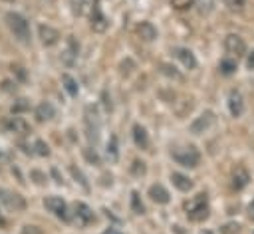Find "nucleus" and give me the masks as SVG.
Wrapping results in <instances>:
<instances>
[{
  "mask_svg": "<svg viewBox=\"0 0 254 234\" xmlns=\"http://www.w3.org/2000/svg\"><path fill=\"white\" fill-rule=\"evenodd\" d=\"M6 22H8V28L12 30V34H14L20 42H24V44L30 42V26H28V22H26V18H24L22 14H18V12H8V14H6Z\"/></svg>",
  "mask_w": 254,
  "mask_h": 234,
  "instance_id": "obj_1",
  "label": "nucleus"
},
{
  "mask_svg": "<svg viewBox=\"0 0 254 234\" xmlns=\"http://www.w3.org/2000/svg\"><path fill=\"white\" fill-rule=\"evenodd\" d=\"M185 210H187V216L194 222H200L208 216V200H206V194H196L192 200H189L185 204Z\"/></svg>",
  "mask_w": 254,
  "mask_h": 234,
  "instance_id": "obj_2",
  "label": "nucleus"
},
{
  "mask_svg": "<svg viewBox=\"0 0 254 234\" xmlns=\"http://www.w3.org/2000/svg\"><path fill=\"white\" fill-rule=\"evenodd\" d=\"M173 159L179 165H183V167H196L198 161H200V155H198V151L194 147H185V149L175 151L173 153Z\"/></svg>",
  "mask_w": 254,
  "mask_h": 234,
  "instance_id": "obj_3",
  "label": "nucleus"
},
{
  "mask_svg": "<svg viewBox=\"0 0 254 234\" xmlns=\"http://www.w3.org/2000/svg\"><path fill=\"white\" fill-rule=\"evenodd\" d=\"M44 206H46L50 212H54L58 218H62V220H67V218H69V214H67V204H65L60 196H48V198L44 200Z\"/></svg>",
  "mask_w": 254,
  "mask_h": 234,
  "instance_id": "obj_4",
  "label": "nucleus"
},
{
  "mask_svg": "<svg viewBox=\"0 0 254 234\" xmlns=\"http://www.w3.org/2000/svg\"><path fill=\"white\" fill-rule=\"evenodd\" d=\"M224 48H226V52H228L230 56H234V58H240V56L246 52V44H244V40H242L240 36H236V34L226 36V40H224Z\"/></svg>",
  "mask_w": 254,
  "mask_h": 234,
  "instance_id": "obj_5",
  "label": "nucleus"
},
{
  "mask_svg": "<svg viewBox=\"0 0 254 234\" xmlns=\"http://www.w3.org/2000/svg\"><path fill=\"white\" fill-rule=\"evenodd\" d=\"M212 123H214V113H212V111H206V113H202V115L190 125V133H194V135L204 133L206 129L212 127Z\"/></svg>",
  "mask_w": 254,
  "mask_h": 234,
  "instance_id": "obj_6",
  "label": "nucleus"
},
{
  "mask_svg": "<svg viewBox=\"0 0 254 234\" xmlns=\"http://www.w3.org/2000/svg\"><path fill=\"white\" fill-rule=\"evenodd\" d=\"M38 34H40V40H42L44 46H54V44L60 40L58 30L52 28V26H44V24H42V26L38 28Z\"/></svg>",
  "mask_w": 254,
  "mask_h": 234,
  "instance_id": "obj_7",
  "label": "nucleus"
},
{
  "mask_svg": "<svg viewBox=\"0 0 254 234\" xmlns=\"http://www.w3.org/2000/svg\"><path fill=\"white\" fill-rule=\"evenodd\" d=\"M75 218H77V222H79L81 226H85V224H89V222L93 220V212H91V208H89L87 204L77 202V204H75Z\"/></svg>",
  "mask_w": 254,
  "mask_h": 234,
  "instance_id": "obj_8",
  "label": "nucleus"
},
{
  "mask_svg": "<svg viewBox=\"0 0 254 234\" xmlns=\"http://www.w3.org/2000/svg\"><path fill=\"white\" fill-rule=\"evenodd\" d=\"M89 24H91L93 32H105V28H107V20H105V16L101 14L99 8H95V10L89 14Z\"/></svg>",
  "mask_w": 254,
  "mask_h": 234,
  "instance_id": "obj_9",
  "label": "nucleus"
},
{
  "mask_svg": "<svg viewBox=\"0 0 254 234\" xmlns=\"http://www.w3.org/2000/svg\"><path fill=\"white\" fill-rule=\"evenodd\" d=\"M177 58L181 59V63H183L187 69H194V67H196V58H194V54H192L190 50L179 48V50H177Z\"/></svg>",
  "mask_w": 254,
  "mask_h": 234,
  "instance_id": "obj_10",
  "label": "nucleus"
},
{
  "mask_svg": "<svg viewBox=\"0 0 254 234\" xmlns=\"http://www.w3.org/2000/svg\"><path fill=\"white\" fill-rule=\"evenodd\" d=\"M228 109L234 117L242 115V109H244V103H242V95L238 91H232L230 97H228Z\"/></svg>",
  "mask_w": 254,
  "mask_h": 234,
  "instance_id": "obj_11",
  "label": "nucleus"
},
{
  "mask_svg": "<svg viewBox=\"0 0 254 234\" xmlns=\"http://www.w3.org/2000/svg\"><path fill=\"white\" fill-rule=\"evenodd\" d=\"M54 105L50 101H42L38 107H36V119L38 121H50L54 117Z\"/></svg>",
  "mask_w": 254,
  "mask_h": 234,
  "instance_id": "obj_12",
  "label": "nucleus"
},
{
  "mask_svg": "<svg viewBox=\"0 0 254 234\" xmlns=\"http://www.w3.org/2000/svg\"><path fill=\"white\" fill-rule=\"evenodd\" d=\"M137 34H139L141 40H145V42H153V40L157 38V28H155L151 22H143V24L137 28Z\"/></svg>",
  "mask_w": 254,
  "mask_h": 234,
  "instance_id": "obj_13",
  "label": "nucleus"
},
{
  "mask_svg": "<svg viewBox=\"0 0 254 234\" xmlns=\"http://www.w3.org/2000/svg\"><path fill=\"white\" fill-rule=\"evenodd\" d=\"M149 196H151L155 202H159V204H167V202H169V192H167L165 186H161V184H153V186L149 188Z\"/></svg>",
  "mask_w": 254,
  "mask_h": 234,
  "instance_id": "obj_14",
  "label": "nucleus"
},
{
  "mask_svg": "<svg viewBox=\"0 0 254 234\" xmlns=\"http://www.w3.org/2000/svg\"><path fill=\"white\" fill-rule=\"evenodd\" d=\"M248 184V173L242 169V167H238L236 171H234V176H232V186L236 188V190H240V188H244Z\"/></svg>",
  "mask_w": 254,
  "mask_h": 234,
  "instance_id": "obj_15",
  "label": "nucleus"
},
{
  "mask_svg": "<svg viewBox=\"0 0 254 234\" xmlns=\"http://www.w3.org/2000/svg\"><path fill=\"white\" fill-rule=\"evenodd\" d=\"M2 200L6 202L8 208H14V210H24V206H26V202H24V198L20 194H6V196H2Z\"/></svg>",
  "mask_w": 254,
  "mask_h": 234,
  "instance_id": "obj_16",
  "label": "nucleus"
},
{
  "mask_svg": "<svg viewBox=\"0 0 254 234\" xmlns=\"http://www.w3.org/2000/svg\"><path fill=\"white\" fill-rule=\"evenodd\" d=\"M133 137H135L137 147H141V149H147V147H149V137H147V131H145L141 125H135V127H133Z\"/></svg>",
  "mask_w": 254,
  "mask_h": 234,
  "instance_id": "obj_17",
  "label": "nucleus"
},
{
  "mask_svg": "<svg viewBox=\"0 0 254 234\" xmlns=\"http://www.w3.org/2000/svg\"><path fill=\"white\" fill-rule=\"evenodd\" d=\"M171 180H173V184H175L179 190H190V188H192L190 178H187V176L181 175V173H173V175H171Z\"/></svg>",
  "mask_w": 254,
  "mask_h": 234,
  "instance_id": "obj_18",
  "label": "nucleus"
},
{
  "mask_svg": "<svg viewBox=\"0 0 254 234\" xmlns=\"http://www.w3.org/2000/svg\"><path fill=\"white\" fill-rule=\"evenodd\" d=\"M8 127L14 131V133H20V135H26V133H30V125L22 119V117H14L10 123H8Z\"/></svg>",
  "mask_w": 254,
  "mask_h": 234,
  "instance_id": "obj_19",
  "label": "nucleus"
},
{
  "mask_svg": "<svg viewBox=\"0 0 254 234\" xmlns=\"http://www.w3.org/2000/svg\"><path fill=\"white\" fill-rule=\"evenodd\" d=\"M62 83H64V87L67 89V93H69V95H77L79 87H77V81H75L71 75L64 73V75H62Z\"/></svg>",
  "mask_w": 254,
  "mask_h": 234,
  "instance_id": "obj_20",
  "label": "nucleus"
},
{
  "mask_svg": "<svg viewBox=\"0 0 254 234\" xmlns=\"http://www.w3.org/2000/svg\"><path fill=\"white\" fill-rule=\"evenodd\" d=\"M77 10H79V14H85V16H89L95 8H99L97 6V0H77Z\"/></svg>",
  "mask_w": 254,
  "mask_h": 234,
  "instance_id": "obj_21",
  "label": "nucleus"
},
{
  "mask_svg": "<svg viewBox=\"0 0 254 234\" xmlns=\"http://www.w3.org/2000/svg\"><path fill=\"white\" fill-rule=\"evenodd\" d=\"M131 206H133V212H137V214H143V212H145V206H143V202H141L139 192H133V194H131Z\"/></svg>",
  "mask_w": 254,
  "mask_h": 234,
  "instance_id": "obj_22",
  "label": "nucleus"
},
{
  "mask_svg": "<svg viewBox=\"0 0 254 234\" xmlns=\"http://www.w3.org/2000/svg\"><path fill=\"white\" fill-rule=\"evenodd\" d=\"M196 6L200 14H210L214 8V0H196Z\"/></svg>",
  "mask_w": 254,
  "mask_h": 234,
  "instance_id": "obj_23",
  "label": "nucleus"
},
{
  "mask_svg": "<svg viewBox=\"0 0 254 234\" xmlns=\"http://www.w3.org/2000/svg\"><path fill=\"white\" fill-rule=\"evenodd\" d=\"M107 155H109L113 161L117 159V137H115V135H113V137L109 139V143H107Z\"/></svg>",
  "mask_w": 254,
  "mask_h": 234,
  "instance_id": "obj_24",
  "label": "nucleus"
},
{
  "mask_svg": "<svg viewBox=\"0 0 254 234\" xmlns=\"http://www.w3.org/2000/svg\"><path fill=\"white\" fill-rule=\"evenodd\" d=\"M220 69H222V73H232L234 69H236V61H232V59H222L220 61Z\"/></svg>",
  "mask_w": 254,
  "mask_h": 234,
  "instance_id": "obj_25",
  "label": "nucleus"
},
{
  "mask_svg": "<svg viewBox=\"0 0 254 234\" xmlns=\"http://www.w3.org/2000/svg\"><path fill=\"white\" fill-rule=\"evenodd\" d=\"M192 2H194V0H171V6H173L175 10H187V8L192 6Z\"/></svg>",
  "mask_w": 254,
  "mask_h": 234,
  "instance_id": "obj_26",
  "label": "nucleus"
},
{
  "mask_svg": "<svg viewBox=\"0 0 254 234\" xmlns=\"http://www.w3.org/2000/svg\"><path fill=\"white\" fill-rule=\"evenodd\" d=\"M34 149H36V153H38V155H42V157L50 155V149H48V145H46L42 139H38V141L34 143Z\"/></svg>",
  "mask_w": 254,
  "mask_h": 234,
  "instance_id": "obj_27",
  "label": "nucleus"
},
{
  "mask_svg": "<svg viewBox=\"0 0 254 234\" xmlns=\"http://www.w3.org/2000/svg\"><path fill=\"white\" fill-rule=\"evenodd\" d=\"M224 2L232 12H242L244 10V0H224Z\"/></svg>",
  "mask_w": 254,
  "mask_h": 234,
  "instance_id": "obj_28",
  "label": "nucleus"
},
{
  "mask_svg": "<svg viewBox=\"0 0 254 234\" xmlns=\"http://www.w3.org/2000/svg\"><path fill=\"white\" fill-rule=\"evenodd\" d=\"M28 107H30L28 99H18V101L12 105V113H20V111H26Z\"/></svg>",
  "mask_w": 254,
  "mask_h": 234,
  "instance_id": "obj_29",
  "label": "nucleus"
},
{
  "mask_svg": "<svg viewBox=\"0 0 254 234\" xmlns=\"http://www.w3.org/2000/svg\"><path fill=\"white\" fill-rule=\"evenodd\" d=\"M69 171H71V175H73V176H75V178H77V182H79V184H81V186H83V188H85V190H87V188H89V186H87V182H85V178H83V175H81V173H79V171H77V169H75V167H71V169H69Z\"/></svg>",
  "mask_w": 254,
  "mask_h": 234,
  "instance_id": "obj_30",
  "label": "nucleus"
},
{
  "mask_svg": "<svg viewBox=\"0 0 254 234\" xmlns=\"http://www.w3.org/2000/svg\"><path fill=\"white\" fill-rule=\"evenodd\" d=\"M131 171H133V175H137V176H139V175H145V163H143V161H135Z\"/></svg>",
  "mask_w": 254,
  "mask_h": 234,
  "instance_id": "obj_31",
  "label": "nucleus"
},
{
  "mask_svg": "<svg viewBox=\"0 0 254 234\" xmlns=\"http://www.w3.org/2000/svg\"><path fill=\"white\" fill-rule=\"evenodd\" d=\"M238 230H240V226H238V224H232V222L222 226V234H236Z\"/></svg>",
  "mask_w": 254,
  "mask_h": 234,
  "instance_id": "obj_32",
  "label": "nucleus"
},
{
  "mask_svg": "<svg viewBox=\"0 0 254 234\" xmlns=\"http://www.w3.org/2000/svg\"><path fill=\"white\" fill-rule=\"evenodd\" d=\"M22 234H42V230H40L38 226H30V224H28V226L22 228Z\"/></svg>",
  "mask_w": 254,
  "mask_h": 234,
  "instance_id": "obj_33",
  "label": "nucleus"
},
{
  "mask_svg": "<svg viewBox=\"0 0 254 234\" xmlns=\"http://www.w3.org/2000/svg\"><path fill=\"white\" fill-rule=\"evenodd\" d=\"M30 175H32V178H36V182H38V184H44V182H46V176H44L40 171H32Z\"/></svg>",
  "mask_w": 254,
  "mask_h": 234,
  "instance_id": "obj_34",
  "label": "nucleus"
},
{
  "mask_svg": "<svg viewBox=\"0 0 254 234\" xmlns=\"http://www.w3.org/2000/svg\"><path fill=\"white\" fill-rule=\"evenodd\" d=\"M85 157H87V161H91V163H99V159H97V155L95 153H91V149H85Z\"/></svg>",
  "mask_w": 254,
  "mask_h": 234,
  "instance_id": "obj_35",
  "label": "nucleus"
},
{
  "mask_svg": "<svg viewBox=\"0 0 254 234\" xmlns=\"http://www.w3.org/2000/svg\"><path fill=\"white\" fill-rule=\"evenodd\" d=\"M12 69L20 75V79H26V73H24V67H20V65H12Z\"/></svg>",
  "mask_w": 254,
  "mask_h": 234,
  "instance_id": "obj_36",
  "label": "nucleus"
},
{
  "mask_svg": "<svg viewBox=\"0 0 254 234\" xmlns=\"http://www.w3.org/2000/svg\"><path fill=\"white\" fill-rule=\"evenodd\" d=\"M248 67H250V69L254 67V52H252V54H250V58H248Z\"/></svg>",
  "mask_w": 254,
  "mask_h": 234,
  "instance_id": "obj_37",
  "label": "nucleus"
},
{
  "mask_svg": "<svg viewBox=\"0 0 254 234\" xmlns=\"http://www.w3.org/2000/svg\"><path fill=\"white\" fill-rule=\"evenodd\" d=\"M101 234H121L119 230H115V228H107L105 232H101Z\"/></svg>",
  "mask_w": 254,
  "mask_h": 234,
  "instance_id": "obj_38",
  "label": "nucleus"
},
{
  "mask_svg": "<svg viewBox=\"0 0 254 234\" xmlns=\"http://www.w3.org/2000/svg\"><path fill=\"white\" fill-rule=\"evenodd\" d=\"M248 214H250V218H254V200H252L250 206H248Z\"/></svg>",
  "mask_w": 254,
  "mask_h": 234,
  "instance_id": "obj_39",
  "label": "nucleus"
},
{
  "mask_svg": "<svg viewBox=\"0 0 254 234\" xmlns=\"http://www.w3.org/2000/svg\"><path fill=\"white\" fill-rule=\"evenodd\" d=\"M0 226H4V216H2V212H0Z\"/></svg>",
  "mask_w": 254,
  "mask_h": 234,
  "instance_id": "obj_40",
  "label": "nucleus"
},
{
  "mask_svg": "<svg viewBox=\"0 0 254 234\" xmlns=\"http://www.w3.org/2000/svg\"><path fill=\"white\" fill-rule=\"evenodd\" d=\"M202 234H214V232H212V230H204Z\"/></svg>",
  "mask_w": 254,
  "mask_h": 234,
  "instance_id": "obj_41",
  "label": "nucleus"
},
{
  "mask_svg": "<svg viewBox=\"0 0 254 234\" xmlns=\"http://www.w3.org/2000/svg\"><path fill=\"white\" fill-rule=\"evenodd\" d=\"M6 2H12V0H6Z\"/></svg>",
  "mask_w": 254,
  "mask_h": 234,
  "instance_id": "obj_42",
  "label": "nucleus"
}]
</instances>
